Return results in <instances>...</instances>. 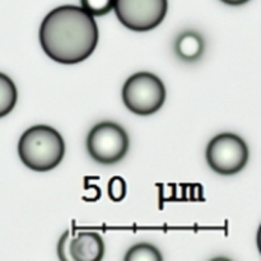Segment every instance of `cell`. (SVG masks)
<instances>
[{"label": "cell", "mask_w": 261, "mask_h": 261, "mask_svg": "<svg viewBox=\"0 0 261 261\" xmlns=\"http://www.w3.org/2000/svg\"><path fill=\"white\" fill-rule=\"evenodd\" d=\"M17 99L18 92L14 82L4 73H0V119L12 112Z\"/></svg>", "instance_id": "9c48e42d"}, {"label": "cell", "mask_w": 261, "mask_h": 261, "mask_svg": "<svg viewBox=\"0 0 261 261\" xmlns=\"http://www.w3.org/2000/svg\"><path fill=\"white\" fill-rule=\"evenodd\" d=\"M69 254L73 261H99L103 259L105 244L97 232H74L69 245Z\"/></svg>", "instance_id": "52a82bcc"}, {"label": "cell", "mask_w": 261, "mask_h": 261, "mask_svg": "<svg viewBox=\"0 0 261 261\" xmlns=\"http://www.w3.org/2000/svg\"><path fill=\"white\" fill-rule=\"evenodd\" d=\"M107 193L112 201H121L126 196V182L120 176H114L109 181L107 185Z\"/></svg>", "instance_id": "7c38bea8"}, {"label": "cell", "mask_w": 261, "mask_h": 261, "mask_svg": "<svg viewBox=\"0 0 261 261\" xmlns=\"http://www.w3.org/2000/svg\"><path fill=\"white\" fill-rule=\"evenodd\" d=\"M130 147L129 135L122 126L103 121L93 126L87 137V150L92 160L102 165H114L126 155Z\"/></svg>", "instance_id": "277c9868"}, {"label": "cell", "mask_w": 261, "mask_h": 261, "mask_svg": "<svg viewBox=\"0 0 261 261\" xmlns=\"http://www.w3.org/2000/svg\"><path fill=\"white\" fill-rule=\"evenodd\" d=\"M125 261H162L160 250L150 244L134 245L124 257Z\"/></svg>", "instance_id": "30bf717a"}, {"label": "cell", "mask_w": 261, "mask_h": 261, "mask_svg": "<svg viewBox=\"0 0 261 261\" xmlns=\"http://www.w3.org/2000/svg\"><path fill=\"white\" fill-rule=\"evenodd\" d=\"M221 2L227 5H231V7H239V5L246 4V3H249L250 0H221Z\"/></svg>", "instance_id": "5bb4252c"}, {"label": "cell", "mask_w": 261, "mask_h": 261, "mask_svg": "<svg viewBox=\"0 0 261 261\" xmlns=\"http://www.w3.org/2000/svg\"><path fill=\"white\" fill-rule=\"evenodd\" d=\"M206 162L214 172L223 176L239 173L249 161V148L245 140L233 133H222L209 142Z\"/></svg>", "instance_id": "5b68a950"}, {"label": "cell", "mask_w": 261, "mask_h": 261, "mask_svg": "<svg viewBox=\"0 0 261 261\" xmlns=\"http://www.w3.org/2000/svg\"><path fill=\"white\" fill-rule=\"evenodd\" d=\"M73 231H66L65 233L61 236L60 241L58 244V256L59 259L63 261H73L69 254V245H70V240L73 237Z\"/></svg>", "instance_id": "4fadbf2b"}, {"label": "cell", "mask_w": 261, "mask_h": 261, "mask_svg": "<svg viewBox=\"0 0 261 261\" xmlns=\"http://www.w3.org/2000/svg\"><path fill=\"white\" fill-rule=\"evenodd\" d=\"M64 154L65 142L63 137L47 125H36L27 129L18 143L20 161L36 172H46L58 167Z\"/></svg>", "instance_id": "7a4b0ae2"}, {"label": "cell", "mask_w": 261, "mask_h": 261, "mask_svg": "<svg viewBox=\"0 0 261 261\" xmlns=\"http://www.w3.org/2000/svg\"><path fill=\"white\" fill-rule=\"evenodd\" d=\"M115 0H81L82 8L93 17H103L114 9Z\"/></svg>", "instance_id": "8fae6325"}, {"label": "cell", "mask_w": 261, "mask_h": 261, "mask_svg": "<svg viewBox=\"0 0 261 261\" xmlns=\"http://www.w3.org/2000/svg\"><path fill=\"white\" fill-rule=\"evenodd\" d=\"M114 10L122 25L137 32H147L165 19L168 0H115Z\"/></svg>", "instance_id": "8992f818"}, {"label": "cell", "mask_w": 261, "mask_h": 261, "mask_svg": "<svg viewBox=\"0 0 261 261\" xmlns=\"http://www.w3.org/2000/svg\"><path fill=\"white\" fill-rule=\"evenodd\" d=\"M205 48L203 37L195 31H186L181 33L175 42L176 55L186 63H194L201 58Z\"/></svg>", "instance_id": "ba28073f"}, {"label": "cell", "mask_w": 261, "mask_h": 261, "mask_svg": "<svg viewBox=\"0 0 261 261\" xmlns=\"http://www.w3.org/2000/svg\"><path fill=\"white\" fill-rule=\"evenodd\" d=\"M38 36L41 47L48 58L71 65L93 54L99 32L94 17L83 8L61 5L43 18Z\"/></svg>", "instance_id": "6da1fadb"}, {"label": "cell", "mask_w": 261, "mask_h": 261, "mask_svg": "<svg viewBox=\"0 0 261 261\" xmlns=\"http://www.w3.org/2000/svg\"><path fill=\"white\" fill-rule=\"evenodd\" d=\"M122 101L130 111L140 116L155 114L166 101L165 84L154 74L140 71L125 82Z\"/></svg>", "instance_id": "3957f363"}]
</instances>
